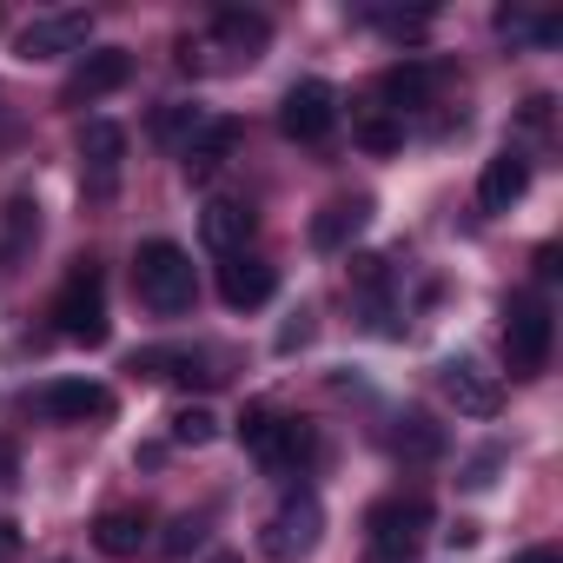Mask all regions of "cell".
<instances>
[{
	"mask_svg": "<svg viewBox=\"0 0 563 563\" xmlns=\"http://www.w3.org/2000/svg\"><path fill=\"white\" fill-rule=\"evenodd\" d=\"M133 292H140V306H153L159 319L186 312V306H192V258H186L173 239H146V245L133 252Z\"/></svg>",
	"mask_w": 563,
	"mask_h": 563,
	"instance_id": "cell-1",
	"label": "cell"
},
{
	"mask_svg": "<svg viewBox=\"0 0 563 563\" xmlns=\"http://www.w3.org/2000/svg\"><path fill=\"white\" fill-rule=\"evenodd\" d=\"M54 332L60 339H74V345H107V278H100V265L93 258H80L74 272H67V286L54 292Z\"/></svg>",
	"mask_w": 563,
	"mask_h": 563,
	"instance_id": "cell-2",
	"label": "cell"
},
{
	"mask_svg": "<svg viewBox=\"0 0 563 563\" xmlns=\"http://www.w3.org/2000/svg\"><path fill=\"white\" fill-rule=\"evenodd\" d=\"M424 523H431L424 497H385V504H372V517H365V563H411L418 543H424Z\"/></svg>",
	"mask_w": 563,
	"mask_h": 563,
	"instance_id": "cell-3",
	"label": "cell"
},
{
	"mask_svg": "<svg viewBox=\"0 0 563 563\" xmlns=\"http://www.w3.org/2000/svg\"><path fill=\"white\" fill-rule=\"evenodd\" d=\"M550 339H556L550 306H543L537 292L510 299V312H504V358H510V378H537V372L550 365Z\"/></svg>",
	"mask_w": 563,
	"mask_h": 563,
	"instance_id": "cell-4",
	"label": "cell"
},
{
	"mask_svg": "<svg viewBox=\"0 0 563 563\" xmlns=\"http://www.w3.org/2000/svg\"><path fill=\"white\" fill-rule=\"evenodd\" d=\"M319 530H325V510H319V497H312V490H292L286 504H278V510L265 517V530H258V550H265L272 563H299V556H312V550H319Z\"/></svg>",
	"mask_w": 563,
	"mask_h": 563,
	"instance_id": "cell-5",
	"label": "cell"
},
{
	"mask_svg": "<svg viewBox=\"0 0 563 563\" xmlns=\"http://www.w3.org/2000/svg\"><path fill=\"white\" fill-rule=\"evenodd\" d=\"M239 444H245L265 471H286V464L312 457V431L292 424V418H278V411H265V405H252V411L239 418Z\"/></svg>",
	"mask_w": 563,
	"mask_h": 563,
	"instance_id": "cell-6",
	"label": "cell"
},
{
	"mask_svg": "<svg viewBox=\"0 0 563 563\" xmlns=\"http://www.w3.org/2000/svg\"><path fill=\"white\" fill-rule=\"evenodd\" d=\"M21 411L27 418H47V424H87V418H107L113 411V391L93 385V378H54V385L27 391Z\"/></svg>",
	"mask_w": 563,
	"mask_h": 563,
	"instance_id": "cell-7",
	"label": "cell"
},
{
	"mask_svg": "<svg viewBox=\"0 0 563 563\" xmlns=\"http://www.w3.org/2000/svg\"><path fill=\"white\" fill-rule=\"evenodd\" d=\"M87 34H93V14L87 8H60V14H34L14 41L21 60H60V54H87Z\"/></svg>",
	"mask_w": 563,
	"mask_h": 563,
	"instance_id": "cell-8",
	"label": "cell"
},
{
	"mask_svg": "<svg viewBox=\"0 0 563 563\" xmlns=\"http://www.w3.org/2000/svg\"><path fill=\"white\" fill-rule=\"evenodd\" d=\"M278 126H286V140H299V146L332 140V126H339V93H332L325 80H299L286 100H278Z\"/></svg>",
	"mask_w": 563,
	"mask_h": 563,
	"instance_id": "cell-9",
	"label": "cell"
},
{
	"mask_svg": "<svg viewBox=\"0 0 563 563\" xmlns=\"http://www.w3.org/2000/svg\"><path fill=\"white\" fill-rule=\"evenodd\" d=\"M126 80H133V54H126V47H93V54H80V67L67 74V87H60V107L107 100V93H120Z\"/></svg>",
	"mask_w": 563,
	"mask_h": 563,
	"instance_id": "cell-10",
	"label": "cell"
},
{
	"mask_svg": "<svg viewBox=\"0 0 563 563\" xmlns=\"http://www.w3.org/2000/svg\"><path fill=\"white\" fill-rule=\"evenodd\" d=\"M438 385H444V398H451L464 418H497V405H504V385H497L477 358H451V365L438 372Z\"/></svg>",
	"mask_w": 563,
	"mask_h": 563,
	"instance_id": "cell-11",
	"label": "cell"
},
{
	"mask_svg": "<svg viewBox=\"0 0 563 563\" xmlns=\"http://www.w3.org/2000/svg\"><path fill=\"white\" fill-rule=\"evenodd\" d=\"M252 232H258V212H252L245 199H212V206L199 212V239H206L219 258H245Z\"/></svg>",
	"mask_w": 563,
	"mask_h": 563,
	"instance_id": "cell-12",
	"label": "cell"
},
{
	"mask_svg": "<svg viewBox=\"0 0 563 563\" xmlns=\"http://www.w3.org/2000/svg\"><path fill=\"white\" fill-rule=\"evenodd\" d=\"M232 146H239V120H199V126H192V140L179 146L186 179H192V186H206V179L232 159Z\"/></svg>",
	"mask_w": 563,
	"mask_h": 563,
	"instance_id": "cell-13",
	"label": "cell"
},
{
	"mask_svg": "<svg viewBox=\"0 0 563 563\" xmlns=\"http://www.w3.org/2000/svg\"><path fill=\"white\" fill-rule=\"evenodd\" d=\"M523 192H530V159L517 146H504L497 159H484V173H477V206L484 212H510Z\"/></svg>",
	"mask_w": 563,
	"mask_h": 563,
	"instance_id": "cell-14",
	"label": "cell"
},
{
	"mask_svg": "<svg viewBox=\"0 0 563 563\" xmlns=\"http://www.w3.org/2000/svg\"><path fill=\"white\" fill-rule=\"evenodd\" d=\"M278 292V272L265 265V258H225L219 265V299L232 306V312H252V306H265Z\"/></svg>",
	"mask_w": 563,
	"mask_h": 563,
	"instance_id": "cell-15",
	"label": "cell"
},
{
	"mask_svg": "<svg viewBox=\"0 0 563 563\" xmlns=\"http://www.w3.org/2000/svg\"><path fill=\"white\" fill-rule=\"evenodd\" d=\"M80 159H87V173H93V192H113L120 159H126V133H120L113 120H87V126H80Z\"/></svg>",
	"mask_w": 563,
	"mask_h": 563,
	"instance_id": "cell-16",
	"label": "cell"
},
{
	"mask_svg": "<svg viewBox=\"0 0 563 563\" xmlns=\"http://www.w3.org/2000/svg\"><path fill=\"white\" fill-rule=\"evenodd\" d=\"M34 239H41V206H34V192H14L8 212H0V272H21Z\"/></svg>",
	"mask_w": 563,
	"mask_h": 563,
	"instance_id": "cell-17",
	"label": "cell"
},
{
	"mask_svg": "<svg viewBox=\"0 0 563 563\" xmlns=\"http://www.w3.org/2000/svg\"><path fill=\"white\" fill-rule=\"evenodd\" d=\"M133 372L140 378H173V385H212L219 372L199 358V352H186V345H146V352H133Z\"/></svg>",
	"mask_w": 563,
	"mask_h": 563,
	"instance_id": "cell-18",
	"label": "cell"
},
{
	"mask_svg": "<svg viewBox=\"0 0 563 563\" xmlns=\"http://www.w3.org/2000/svg\"><path fill=\"white\" fill-rule=\"evenodd\" d=\"M444 80H451L444 67H431V60H405V67H391V74L378 80V93H385V100L405 113V107H431Z\"/></svg>",
	"mask_w": 563,
	"mask_h": 563,
	"instance_id": "cell-19",
	"label": "cell"
},
{
	"mask_svg": "<svg viewBox=\"0 0 563 563\" xmlns=\"http://www.w3.org/2000/svg\"><path fill=\"white\" fill-rule=\"evenodd\" d=\"M212 41H219L225 54L258 60V54H265V41H272V21H265V14H252V8H219V14H212Z\"/></svg>",
	"mask_w": 563,
	"mask_h": 563,
	"instance_id": "cell-20",
	"label": "cell"
},
{
	"mask_svg": "<svg viewBox=\"0 0 563 563\" xmlns=\"http://www.w3.org/2000/svg\"><path fill=\"white\" fill-rule=\"evenodd\" d=\"M365 219H372V199H332V206L312 219V245H319V252H345V245L365 232Z\"/></svg>",
	"mask_w": 563,
	"mask_h": 563,
	"instance_id": "cell-21",
	"label": "cell"
},
{
	"mask_svg": "<svg viewBox=\"0 0 563 563\" xmlns=\"http://www.w3.org/2000/svg\"><path fill=\"white\" fill-rule=\"evenodd\" d=\"M93 543H100L107 556H140V543H146V510H100Z\"/></svg>",
	"mask_w": 563,
	"mask_h": 563,
	"instance_id": "cell-22",
	"label": "cell"
},
{
	"mask_svg": "<svg viewBox=\"0 0 563 563\" xmlns=\"http://www.w3.org/2000/svg\"><path fill=\"white\" fill-rule=\"evenodd\" d=\"M391 444H398V457H411V464H431V457L444 451V431H438L424 411H405V418H398V431H391Z\"/></svg>",
	"mask_w": 563,
	"mask_h": 563,
	"instance_id": "cell-23",
	"label": "cell"
},
{
	"mask_svg": "<svg viewBox=\"0 0 563 563\" xmlns=\"http://www.w3.org/2000/svg\"><path fill=\"white\" fill-rule=\"evenodd\" d=\"M166 438H173V444H186V451H199V444H212V438H219V418H212L206 405H179V411L166 418Z\"/></svg>",
	"mask_w": 563,
	"mask_h": 563,
	"instance_id": "cell-24",
	"label": "cell"
},
{
	"mask_svg": "<svg viewBox=\"0 0 563 563\" xmlns=\"http://www.w3.org/2000/svg\"><path fill=\"white\" fill-rule=\"evenodd\" d=\"M199 120H206L199 107H159V113H153V140H159V146H186Z\"/></svg>",
	"mask_w": 563,
	"mask_h": 563,
	"instance_id": "cell-25",
	"label": "cell"
},
{
	"mask_svg": "<svg viewBox=\"0 0 563 563\" xmlns=\"http://www.w3.org/2000/svg\"><path fill=\"white\" fill-rule=\"evenodd\" d=\"M352 286H358V292H372V299H378V292H385V286H391V265H385V258H378V252H358V258H352Z\"/></svg>",
	"mask_w": 563,
	"mask_h": 563,
	"instance_id": "cell-26",
	"label": "cell"
},
{
	"mask_svg": "<svg viewBox=\"0 0 563 563\" xmlns=\"http://www.w3.org/2000/svg\"><path fill=\"white\" fill-rule=\"evenodd\" d=\"M358 146H365V153H398V146H405V126H398V120H365V126H358Z\"/></svg>",
	"mask_w": 563,
	"mask_h": 563,
	"instance_id": "cell-27",
	"label": "cell"
},
{
	"mask_svg": "<svg viewBox=\"0 0 563 563\" xmlns=\"http://www.w3.org/2000/svg\"><path fill=\"white\" fill-rule=\"evenodd\" d=\"M192 543H199V517H173V530H166V543H159V550H166V556H186Z\"/></svg>",
	"mask_w": 563,
	"mask_h": 563,
	"instance_id": "cell-28",
	"label": "cell"
},
{
	"mask_svg": "<svg viewBox=\"0 0 563 563\" xmlns=\"http://www.w3.org/2000/svg\"><path fill=\"white\" fill-rule=\"evenodd\" d=\"M497 464H504V451H484V457H471V471H464V484H477V490H484Z\"/></svg>",
	"mask_w": 563,
	"mask_h": 563,
	"instance_id": "cell-29",
	"label": "cell"
},
{
	"mask_svg": "<svg viewBox=\"0 0 563 563\" xmlns=\"http://www.w3.org/2000/svg\"><path fill=\"white\" fill-rule=\"evenodd\" d=\"M0 556H21V523L0 517Z\"/></svg>",
	"mask_w": 563,
	"mask_h": 563,
	"instance_id": "cell-30",
	"label": "cell"
},
{
	"mask_svg": "<svg viewBox=\"0 0 563 563\" xmlns=\"http://www.w3.org/2000/svg\"><path fill=\"white\" fill-rule=\"evenodd\" d=\"M523 126H550V100H543V93L523 100Z\"/></svg>",
	"mask_w": 563,
	"mask_h": 563,
	"instance_id": "cell-31",
	"label": "cell"
},
{
	"mask_svg": "<svg viewBox=\"0 0 563 563\" xmlns=\"http://www.w3.org/2000/svg\"><path fill=\"white\" fill-rule=\"evenodd\" d=\"M510 563H563V556H556V543H537V550H523V556H510Z\"/></svg>",
	"mask_w": 563,
	"mask_h": 563,
	"instance_id": "cell-32",
	"label": "cell"
},
{
	"mask_svg": "<svg viewBox=\"0 0 563 563\" xmlns=\"http://www.w3.org/2000/svg\"><path fill=\"white\" fill-rule=\"evenodd\" d=\"M537 278H556V245H537Z\"/></svg>",
	"mask_w": 563,
	"mask_h": 563,
	"instance_id": "cell-33",
	"label": "cell"
},
{
	"mask_svg": "<svg viewBox=\"0 0 563 563\" xmlns=\"http://www.w3.org/2000/svg\"><path fill=\"white\" fill-rule=\"evenodd\" d=\"M206 563H239V556H232V550H212V556H206Z\"/></svg>",
	"mask_w": 563,
	"mask_h": 563,
	"instance_id": "cell-34",
	"label": "cell"
}]
</instances>
